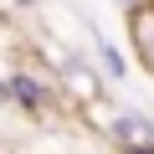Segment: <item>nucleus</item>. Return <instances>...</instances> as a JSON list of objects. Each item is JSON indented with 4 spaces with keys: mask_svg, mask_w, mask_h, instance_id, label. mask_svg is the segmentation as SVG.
I'll use <instances>...</instances> for the list:
<instances>
[{
    "mask_svg": "<svg viewBox=\"0 0 154 154\" xmlns=\"http://www.w3.org/2000/svg\"><path fill=\"white\" fill-rule=\"evenodd\" d=\"M51 72H57V93L77 98L82 108L103 103V72H98V62H88V57H77V51H62V57L51 62Z\"/></svg>",
    "mask_w": 154,
    "mask_h": 154,
    "instance_id": "nucleus-1",
    "label": "nucleus"
},
{
    "mask_svg": "<svg viewBox=\"0 0 154 154\" xmlns=\"http://www.w3.org/2000/svg\"><path fill=\"white\" fill-rule=\"evenodd\" d=\"M5 88H11V108H16V113H31V118L51 113V103H57V77H46V72H36V67L5 72Z\"/></svg>",
    "mask_w": 154,
    "mask_h": 154,
    "instance_id": "nucleus-2",
    "label": "nucleus"
},
{
    "mask_svg": "<svg viewBox=\"0 0 154 154\" xmlns=\"http://www.w3.org/2000/svg\"><path fill=\"white\" fill-rule=\"evenodd\" d=\"M82 26H88V41H93V57H98V72H103V82H128V72H134V57H128V46H118L93 16H82Z\"/></svg>",
    "mask_w": 154,
    "mask_h": 154,
    "instance_id": "nucleus-3",
    "label": "nucleus"
},
{
    "mask_svg": "<svg viewBox=\"0 0 154 154\" xmlns=\"http://www.w3.org/2000/svg\"><path fill=\"white\" fill-rule=\"evenodd\" d=\"M108 139L113 144H154V113L144 108H113L108 113Z\"/></svg>",
    "mask_w": 154,
    "mask_h": 154,
    "instance_id": "nucleus-4",
    "label": "nucleus"
},
{
    "mask_svg": "<svg viewBox=\"0 0 154 154\" xmlns=\"http://www.w3.org/2000/svg\"><path fill=\"white\" fill-rule=\"evenodd\" d=\"M128 57L154 77V11H149V5L128 11Z\"/></svg>",
    "mask_w": 154,
    "mask_h": 154,
    "instance_id": "nucleus-5",
    "label": "nucleus"
},
{
    "mask_svg": "<svg viewBox=\"0 0 154 154\" xmlns=\"http://www.w3.org/2000/svg\"><path fill=\"white\" fill-rule=\"evenodd\" d=\"M113 154H154V144H113Z\"/></svg>",
    "mask_w": 154,
    "mask_h": 154,
    "instance_id": "nucleus-6",
    "label": "nucleus"
},
{
    "mask_svg": "<svg viewBox=\"0 0 154 154\" xmlns=\"http://www.w3.org/2000/svg\"><path fill=\"white\" fill-rule=\"evenodd\" d=\"M113 5H118V11L128 16V11H139V5H149V0H113Z\"/></svg>",
    "mask_w": 154,
    "mask_h": 154,
    "instance_id": "nucleus-7",
    "label": "nucleus"
},
{
    "mask_svg": "<svg viewBox=\"0 0 154 154\" xmlns=\"http://www.w3.org/2000/svg\"><path fill=\"white\" fill-rule=\"evenodd\" d=\"M11 108V88H5V77H0V113Z\"/></svg>",
    "mask_w": 154,
    "mask_h": 154,
    "instance_id": "nucleus-8",
    "label": "nucleus"
},
{
    "mask_svg": "<svg viewBox=\"0 0 154 154\" xmlns=\"http://www.w3.org/2000/svg\"><path fill=\"white\" fill-rule=\"evenodd\" d=\"M11 5H16V11H36V0H11Z\"/></svg>",
    "mask_w": 154,
    "mask_h": 154,
    "instance_id": "nucleus-9",
    "label": "nucleus"
}]
</instances>
